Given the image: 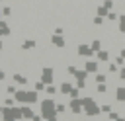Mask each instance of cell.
<instances>
[{"label": "cell", "instance_id": "cell-1", "mask_svg": "<svg viewBox=\"0 0 125 121\" xmlns=\"http://www.w3.org/2000/svg\"><path fill=\"white\" fill-rule=\"evenodd\" d=\"M39 105H41V107H39V113L43 115V119H49V117H57V115H59V111H57V103H55L51 98L43 100Z\"/></svg>", "mask_w": 125, "mask_h": 121}, {"label": "cell", "instance_id": "cell-2", "mask_svg": "<svg viewBox=\"0 0 125 121\" xmlns=\"http://www.w3.org/2000/svg\"><path fill=\"white\" fill-rule=\"evenodd\" d=\"M2 119H4V121H20V119H23L21 107H16V105H4V107H2Z\"/></svg>", "mask_w": 125, "mask_h": 121}, {"label": "cell", "instance_id": "cell-3", "mask_svg": "<svg viewBox=\"0 0 125 121\" xmlns=\"http://www.w3.org/2000/svg\"><path fill=\"white\" fill-rule=\"evenodd\" d=\"M82 101H84V113H86L88 117H94V115H100V113H102V105H98L90 96L82 98Z\"/></svg>", "mask_w": 125, "mask_h": 121}, {"label": "cell", "instance_id": "cell-4", "mask_svg": "<svg viewBox=\"0 0 125 121\" xmlns=\"http://www.w3.org/2000/svg\"><path fill=\"white\" fill-rule=\"evenodd\" d=\"M76 53H78L80 57H84V59H92L96 51L92 49V45H86V43H80V45H78V49H76Z\"/></svg>", "mask_w": 125, "mask_h": 121}, {"label": "cell", "instance_id": "cell-5", "mask_svg": "<svg viewBox=\"0 0 125 121\" xmlns=\"http://www.w3.org/2000/svg\"><path fill=\"white\" fill-rule=\"evenodd\" d=\"M68 107H70L72 113H82V111H84V101H82V98H72L70 103H68Z\"/></svg>", "mask_w": 125, "mask_h": 121}, {"label": "cell", "instance_id": "cell-6", "mask_svg": "<svg viewBox=\"0 0 125 121\" xmlns=\"http://www.w3.org/2000/svg\"><path fill=\"white\" fill-rule=\"evenodd\" d=\"M41 80H43L45 84H53V80H55V70H53L51 66H45V68L41 70Z\"/></svg>", "mask_w": 125, "mask_h": 121}, {"label": "cell", "instance_id": "cell-7", "mask_svg": "<svg viewBox=\"0 0 125 121\" xmlns=\"http://www.w3.org/2000/svg\"><path fill=\"white\" fill-rule=\"evenodd\" d=\"M14 100L18 101V103H27V90H18L16 94H14Z\"/></svg>", "mask_w": 125, "mask_h": 121}, {"label": "cell", "instance_id": "cell-8", "mask_svg": "<svg viewBox=\"0 0 125 121\" xmlns=\"http://www.w3.org/2000/svg\"><path fill=\"white\" fill-rule=\"evenodd\" d=\"M51 43H53L55 47H59V49H62V47L66 45V41H64V37H62V35H57V33H55V35L51 37Z\"/></svg>", "mask_w": 125, "mask_h": 121}, {"label": "cell", "instance_id": "cell-9", "mask_svg": "<svg viewBox=\"0 0 125 121\" xmlns=\"http://www.w3.org/2000/svg\"><path fill=\"white\" fill-rule=\"evenodd\" d=\"M84 68H86V70H88L90 74H96L100 66H98V60H86V64H84Z\"/></svg>", "mask_w": 125, "mask_h": 121}, {"label": "cell", "instance_id": "cell-10", "mask_svg": "<svg viewBox=\"0 0 125 121\" xmlns=\"http://www.w3.org/2000/svg\"><path fill=\"white\" fill-rule=\"evenodd\" d=\"M21 113H23V119H29V121H31V119H33V115H35V113H33V109L29 107V103H23V105H21Z\"/></svg>", "mask_w": 125, "mask_h": 121}, {"label": "cell", "instance_id": "cell-11", "mask_svg": "<svg viewBox=\"0 0 125 121\" xmlns=\"http://www.w3.org/2000/svg\"><path fill=\"white\" fill-rule=\"evenodd\" d=\"M27 103H29V105L37 103V90H35V88H33V90H27Z\"/></svg>", "mask_w": 125, "mask_h": 121}, {"label": "cell", "instance_id": "cell-12", "mask_svg": "<svg viewBox=\"0 0 125 121\" xmlns=\"http://www.w3.org/2000/svg\"><path fill=\"white\" fill-rule=\"evenodd\" d=\"M96 59H98V60H102V62H109V53L102 49V51H98V53H96Z\"/></svg>", "mask_w": 125, "mask_h": 121}, {"label": "cell", "instance_id": "cell-13", "mask_svg": "<svg viewBox=\"0 0 125 121\" xmlns=\"http://www.w3.org/2000/svg\"><path fill=\"white\" fill-rule=\"evenodd\" d=\"M72 88H74V86H72L70 82H62V84L59 86V92H61V94H70Z\"/></svg>", "mask_w": 125, "mask_h": 121}, {"label": "cell", "instance_id": "cell-14", "mask_svg": "<svg viewBox=\"0 0 125 121\" xmlns=\"http://www.w3.org/2000/svg\"><path fill=\"white\" fill-rule=\"evenodd\" d=\"M12 78H14V82H16V84H21V86H25V84H27V76H23V74H16V72H14V76H12Z\"/></svg>", "mask_w": 125, "mask_h": 121}, {"label": "cell", "instance_id": "cell-15", "mask_svg": "<svg viewBox=\"0 0 125 121\" xmlns=\"http://www.w3.org/2000/svg\"><path fill=\"white\" fill-rule=\"evenodd\" d=\"M35 45H37V43H35V39H25V41L21 43V49H23V51H29V49H33Z\"/></svg>", "mask_w": 125, "mask_h": 121}, {"label": "cell", "instance_id": "cell-16", "mask_svg": "<svg viewBox=\"0 0 125 121\" xmlns=\"http://www.w3.org/2000/svg\"><path fill=\"white\" fill-rule=\"evenodd\" d=\"M96 14H98V16H104V18L107 20V14H109V8H105V6L102 4V6H98V8H96Z\"/></svg>", "mask_w": 125, "mask_h": 121}, {"label": "cell", "instance_id": "cell-17", "mask_svg": "<svg viewBox=\"0 0 125 121\" xmlns=\"http://www.w3.org/2000/svg\"><path fill=\"white\" fill-rule=\"evenodd\" d=\"M0 33H2V37H6V35H10V25L2 20L0 21Z\"/></svg>", "mask_w": 125, "mask_h": 121}, {"label": "cell", "instance_id": "cell-18", "mask_svg": "<svg viewBox=\"0 0 125 121\" xmlns=\"http://www.w3.org/2000/svg\"><path fill=\"white\" fill-rule=\"evenodd\" d=\"M88 74H90V72H88L86 68H82V70H76L74 78H78V80H86V78H88Z\"/></svg>", "mask_w": 125, "mask_h": 121}, {"label": "cell", "instance_id": "cell-19", "mask_svg": "<svg viewBox=\"0 0 125 121\" xmlns=\"http://www.w3.org/2000/svg\"><path fill=\"white\" fill-rule=\"evenodd\" d=\"M115 100L117 101H125V88H117L115 90Z\"/></svg>", "mask_w": 125, "mask_h": 121}, {"label": "cell", "instance_id": "cell-20", "mask_svg": "<svg viewBox=\"0 0 125 121\" xmlns=\"http://www.w3.org/2000/svg\"><path fill=\"white\" fill-rule=\"evenodd\" d=\"M96 92H98V94H105V92H107V86H105V82H98V86H96Z\"/></svg>", "mask_w": 125, "mask_h": 121}, {"label": "cell", "instance_id": "cell-21", "mask_svg": "<svg viewBox=\"0 0 125 121\" xmlns=\"http://www.w3.org/2000/svg\"><path fill=\"white\" fill-rule=\"evenodd\" d=\"M90 45H92V49H94L96 53H98V51H102V41H100V39H94Z\"/></svg>", "mask_w": 125, "mask_h": 121}, {"label": "cell", "instance_id": "cell-22", "mask_svg": "<svg viewBox=\"0 0 125 121\" xmlns=\"http://www.w3.org/2000/svg\"><path fill=\"white\" fill-rule=\"evenodd\" d=\"M45 88H47V84H45L43 80H39V82H35V90H37V92H43Z\"/></svg>", "mask_w": 125, "mask_h": 121}, {"label": "cell", "instance_id": "cell-23", "mask_svg": "<svg viewBox=\"0 0 125 121\" xmlns=\"http://www.w3.org/2000/svg\"><path fill=\"white\" fill-rule=\"evenodd\" d=\"M104 20H105L104 16H98V14H96V16H94V25H102V23H104Z\"/></svg>", "mask_w": 125, "mask_h": 121}, {"label": "cell", "instance_id": "cell-24", "mask_svg": "<svg viewBox=\"0 0 125 121\" xmlns=\"http://www.w3.org/2000/svg\"><path fill=\"white\" fill-rule=\"evenodd\" d=\"M94 80H96V82H105L107 78H105V74H102V72H96V76H94Z\"/></svg>", "mask_w": 125, "mask_h": 121}, {"label": "cell", "instance_id": "cell-25", "mask_svg": "<svg viewBox=\"0 0 125 121\" xmlns=\"http://www.w3.org/2000/svg\"><path fill=\"white\" fill-rule=\"evenodd\" d=\"M45 92H47L49 96H53V94H57V88H55L53 84H47V88H45Z\"/></svg>", "mask_w": 125, "mask_h": 121}, {"label": "cell", "instance_id": "cell-26", "mask_svg": "<svg viewBox=\"0 0 125 121\" xmlns=\"http://www.w3.org/2000/svg\"><path fill=\"white\" fill-rule=\"evenodd\" d=\"M68 96H70V100H72V98H80V88H78V86L72 88V92H70Z\"/></svg>", "mask_w": 125, "mask_h": 121}, {"label": "cell", "instance_id": "cell-27", "mask_svg": "<svg viewBox=\"0 0 125 121\" xmlns=\"http://www.w3.org/2000/svg\"><path fill=\"white\" fill-rule=\"evenodd\" d=\"M107 119H109V121H115V119H119V113H117V111H113V109H111V111H109V113H107Z\"/></svg>", "mask_w": 125, "mask_h": 121}, {"label": "cell", "instance_id": "cell-28", "mask_svg": "<svg viewBox=\"0 0 125 121\" xmlns=\"http://www.w3.org/2000/svg\"><path fill=\"white\" fill-rule=\"evenodd\" d=\"M2 16H4V18H8V16H12V8H8V6H4V8H2Z\"/></svg>", "mask_w": 125, "mask_h": 121}, {"label": "cell", "instance_id": "cell-29", "mask_svg": "<svg viewBox=\"0 0 125 121\" xmlns=\"http://www.w3.org/2000/svg\"><path fill=\"white\" fill-rule=\"evenodd\" d=\"M107 20H109V21H113V20H119V16H117L115 12H111V10H109V14H107Z\"/></svg>", "mask_w": 125, "mask_h": 121}, {"label": "cell", "instance_id": "cell-30", "mask_svg": "<svg viewBox=\"0 0 125 121\" xmlns=\"http://www.w3.org/2000/svg\"><path fill=\"white\" fill-rule=\"evenodd\" d=\"M111 111V105L109 103H102V113H109Z\"/></svg>", "mask_w": 125, "mask_h": 121}, {"label": "cell", "instance_id": "cell-31", "mask_svg": "<svg viewBox=\"0 0 125 121\" xmlns=\"http://www.w3.org/2000/svg\"><path fill=\"white\" fill-rule=\"evenodd\" d=\"M76 86H78L80 90H84V88H86V80H78V78H76Z\"/></svg>", "mask_w": 125, "mask_h": 121}, {"label": "cell", "instance_id": "cell-32", "mask_svg": "<svg viewBox=\"0 0 125 121\" xmlns=\"http://www.w3.org/2000/svg\"><path fill=\"white\" fill-rule=\"evenodd\" d=\"M64 109H66L64 103H57V111H59V113H64Z\"/></svg>", "mask_w": 125, "mask_h": 121}, {"label": "cell", "instance_id": "cell-33", "mask_svg": "<svg viewBox=\"0 0 125 121\" xmlns=\"http://www.w3.org/2000/svg\"><path fill=\"white\" fill-rule=\"evenodd\" d=\"M66 70H68V74H72V76H74V74H76V70H78V68H76V66H72V64H70V66H68V68H66Z\"/></svg>", "mask_w": 125, "mask_h": 121}, {"label": "cell", "instance_id": "cell-34", "mask_svg": "<svg viewBox=\"0 0 125 121\" xmlns=\"http://www.w3.org/2000/svg\"><path fill=\"white\" fill-rule=\"evenodd\" d=\"M6 92H8V94H10V96H14V94H16V92H18V90H16V88H14V86H8V88H6Z\"/></svg>", "mask_w": 125, "mask_h": 121}, {"label": "cell", "instance_id": "cell-35", "mask_svg": "<svg viewBox=\"0 0 125 121\" xmlns=\"http://www.w3.org/2000/svg\"><path fill=\"white\" fill-rule=\"evenodd\" d=\"M115 62H117V64H119V66H123V64H125V59H123V57H121V55H119V57H117V59H115Z\"/></svg>", "mask_w": 125, "mask_h": 121}, {"label": "cell", "instance_id": "cell-36", "mask_svg": "<svg viewBox=\"0 0 125 121\" xmlns=\"http://www.w3.org/2000/svg\"><path fill=\"white\" fill-rule=\"evenodd\" d=\"M104 6L111 10V8H113V0H104Z\"/></svg>", "mask_w": 125, "mask_h": 121}, {"label": "cell", "instance_id": "cell-37", "mask_svg": "<svg viewBox=\"0 0 125 121\" xmlns=\"http://www.w3.org/2000/svg\"><path fill=\"white\" fill-rule=\"evenodd\" d=\"M14 101H16V100H12V98H6V100H4V105H14Z\"/></svg>", "mask_w": 125, "mask_h": 121}, {"label": "cell", "instance_id": "cell-38", "mask_svg": "<svg viewBox=\"0 0 125 121\" xmlns=\"http://www.w3.org/2000/svg\"><path fill=\"white\" fill-rule=\"evenodd\" d=\"M119 78H121V80H125V66H121V68H119Z\"/></svg>", "mask_w": 125, "mask_h": 121}, {"label": "cell", "instance_id": "cell-39", "mask_svg": "<svg viewBox=\"0 0 125 121\" xmlns=\"http://www.w3.org/2000/svg\"><path fill=\"white\" fill-rule=\"evenodd\" d=\"M117 29H119V33H123V35H125V21H123V23H119V27H117Z\"/></svg>", "mask_w": 125, "mask_h": 121}, {"label": "cell", "instance_id": "cell-40", "mask_svg": "<svg viewBox=\"0 0 125 121\" xmlns=\"http://www.w3.org/2000/svg\"><path fill=\"white\" fill-rule=\"evenodd\" d=\"M55 33L57 35H62V27H55Z\"/></svg>", "mask_w": 125, "mask_h": 121}, {"label": "cell", "instance_id": "cell-41", "mask_svg": "<svg viewBox=\"0 0 125 121\" xmlns=\"http://www.w3.org/2000/svg\"><path fill=\"white\" fill-rule=\"evenodd\" d=\"M117 21H119V23H123V21H125V14H119V20H117Z\"/></svg>", "mask_w": 125, "mask_h": 121}, {"label": "cell", "instance_id": "cell-42", "mask_svg": "<svg viewBox=\"0 0 125 121\" xmlns=\"http://www.w3.org/2000/svg\"><path fill=\"white\" fill-rule=\"evenodd\" d=\"M119 55H121V57L125 59V49H121V51H119Z\"/></svg>", "mask_w": 125, "mask_h": 121}, {"label": "cell", "instance_id": "cell-43", "mask_svg": "<svg viewBox=\"0 0 125 121\" xmlns=\"http://www.w3.org/2000/svg\"><path fill=\"white\" fill-rule=\"evenodd\" d=\"M43 121H57V117H49V119H43Z\"/></svg>", "mask_w": 125, "mask_h": 121}, {"label": "cell", "instance_id": "cell-44", "mask_svg": "<svg viewBox=\"0 0 125 121\" xmlns=\"http://www.w3.org/2000/svg\"><path fill=\"white\" fill-rule=\"evenodd\" d=\"M115 121H125V117H119V119H115Z\"/></svg>", "mask_w": 125, "mask_h": 121}]
</instances>
